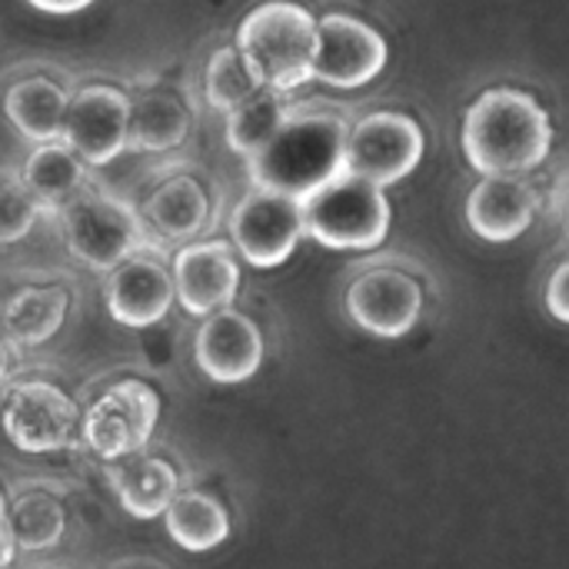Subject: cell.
<instances>
[{
	"instance_id": "4316f807",
	"label": "cell",
	"mask_w": 569,
	"mask_h": 569,
	"mask_svg": "<svg viewBox=\"0 0 569 569\" xmlns=\"http://www.w3.org/2000/svg\"><path fill=\"white\" fill-rule=\"evenodd\" d=\"M40 213L43 210L23 187L20 173L0 170V247L23 240L33 230V223L40 220Z\"/></svg>"
},
{
	"instance_id": "e0dca14e",
	"label": "cell",
	"mask_w": 569,
	"mask_h": 569,
	"mask_svg": "<svg viewBox=\"0 0 569 569\" xmlns=\"http://www.w3.org/2000/svg\"><path fill=\"white\" fill-rule=\"evenodd\" d=\"M540 197L523 177H483L467 200V223L490 243L517 240L530 230Z\"/></svg>"
},
{
	"instance_id": "52a82bcc",
	"label": "cell",
	"mask_w": 569,
	"mask_h": 569,
	"mask_svg": "<svg viewBox=\"0 0 569 569\" xmlns=\"http://www.w3.org/2000/svg\"><path fill=\"white\" fill-rule=\"evenodd\" d=\"M3 437L23 453H57L80 433L77 403L47 380H20L0 400Z\"/></svg>"
},
{
	"instance_id": "ba28073f",
	"label": "cell",
	"mask_w": 569,
	"mask_h": 569,
	"mask_svg": "<svg viewBox=\"0 0 569 569\" xmlns=\"http://www.w3.org/2000/svg\"><path fill=\"white\" fill-rule=\"evenodd\" d=\"M423 157V133L407 113H367L347 130L343 170L377 187H390L417 170Z\"/></svg>"
},
{
	"instance_id": "4fadbf2b",
	"label": "cell",
	"mask_w": 569,
	"mask_h": 569,
	"mask_svg": "<svg viewBox=\"0 0 569 569\" xmlns=\"http://www.w3.org/2000/svg\"><path fill=\"white\" fill-rule=\"evenodd\" d=\"M173 300L193 317H210L227 310L240 290V267L223 240L187 243L173 257Z\"/></svg>"
},
{
	"instance_id": "83f0119b",
	"label": "cell",
	"mask_w": 569,
	"mask_h": 569,
	"mask_svg": "<svg viewBox=\"0 0 569 569\" xmlns=\"http://www.w3.org/2000/svg\"><path fill=\"white\" fill-rule=\"evenodd\" d=\"M567 280H569V267L560 263L547 283V310L557 317V323H567L569 320V303H567Z\"/></svg>"
},
{
	"instance_id": "7a4b0ae2",
	"label": "cell",
	"mask_w": 569,
	"mask_h": 569,
	"mask_svg": "<svg viewBox=\"0 0 569 569\" xmlns=\"http://www.w3.org/2000/svg\"><path fill=\"white\" fill-rule=\"evenodd\" d=\"M350 123L330 110H293L270 143L247 160L257 190L303 200L330 177L343 173V143Z\"/></svg>"
},
{
	"instance_id": "603a6c76",
	"label": "cell",
	"mask_w": 569,
	"mask_h": 569,
	"mask_svg": "<svg viewBox=\"0 0 569 569\" xmlns=\"http://www.w3.org/2000/svg\"><path fill=\"white\" fill-rule=\"evenodd\" d=\"M163 523L170 540L190 553H207L230 540V513L207 490H180L167 507Z\"/></svg>"
},
{
	"instance_id": "1f68e13d",
	"label": "cell",
	"mask_w": 569,
	"mask_h": 569,
	"mask_svg": "<svg viewBox=\"0 0 569 569\" xmlns=\"http://www.w3.org/2000/svg\"><path fill=\"white\" fill-rule=\"evenodd\" d=\"M10 370H13V343L0 333V383L10 377Z\"/></svg>"
},
{
	"instance_id": "484cf974",
	"label": "cell",
	"mask_w": 569,
	"mask_h": 569,
	"mask_svg": "<svg viewBox=\"0 0 569 569\" xmlns=\"http://www.w3.org/2000/svg\"><path fill=\"white\" fill-rule=\"evenodd\" d=\"M263 87L257 70L247 63V57L237 47H220L213 50L207 63V103L220 113L233 110L247 97H253Z\"/></svg>"
},
{
	"instance_id": "d4e9b609",
	"label": "cell",
	"mask_w": 569,
	"mask_h": 569,
	"mask_svg": "<svg viewBox=\"0 0 569 569\" xmlns=\"http://www.w3.org/2000/svg\"><path fill=\"white\" fill-rule=\"evenodd\" d=\"M13 547L23 553L53 550L67 533V510L50 490H20L7 507Z\"/></svg>"
},
{
	"instance_id": "d6986e66",
	"label": "cell",
	"mask_w": 569,
	"mask_h": 569,
	"mask_svg": "<svg viewBox=\"0 0 569 569\" xmlns=\"http://www.w3.org/2000/svg\"><path fill=\"white\" fill-rule=\"evenodd\" d=\"M20 180L43 213H57L90 187V167L67 143L53 140V143H37L30 150Z\"/></svg>"
},
{
	"instance_id": "9a60e30c",
	"label": "cell",
	"mask_w": 569,
	"mask_h": 569,
	"mask_svg": "<svg viewBox=\"0 0 569 569\" xmlns=\"http://www.w3.org/2000/svg\"><path fill=\"white\" fill-rule=\"evenodd\" d=\"M173 307V280L170 270L147 250L120 267L110 270L107 277V310L117 323L130 330H147L167 320Z\"/></svg>"
},
{
	"instance_id": "8992f818",
	"label": "cell",
	"mask_w": 569,
	"mask_h": 569,
	"mask_svg": "<svg viewBox=\"0 0 569 569\" xmlns=\"http://www.w3.org/2000/svg\"><path fill=\"white\" fill-rule=\"evenodd\" d=\"M160 420V397L153 387L140 380H120L110 383L83 413L80 437L90 447L93 457L113 463L123 457H137Z\"/></svg>"
},
{
	"instance_id": "277c9868",
	"label": "cell",
	"mask_w": 569,
	"mask_h": 569,
	"mask_svg": "<svg viewBox=\"0 0 569 569\" xmlns=\"http://www.w3.org/2000/svg\"><path fill=\"white\" fill-rule=\"evenodd\" d=\"M303 233L330 250H373L390 233V200L383 187L337 173L300 200Z\"/></svg>"
},
{
	"instance_id": "5bb4252c",
	"label": "cell",
	"mask_w": 569,
	"mask_h": 569,
	"mask_svg": "<svg viewBox=\"0 0 569 569\" xmlns=\"http://www.w3.org/2000/svg\"><path fill=\"white\" fill-rule=\"evenodd\" d=\"M193 353L197 367L213 383H243L263 363V337L247 313L227 307L203 317L193 340Z\"/></svg>"
},
{
	"instance_id": "f546056e",
	"label": "cell",
	"mask_w": 569,
	"mask_h": 569,
	"mask_svg": "<svg viewBox=\"0 0 569 569\" xmlns=\"http://www.w3.org/2000/svg\"><path fill=\"white\" fill-rule=\"evenodd\" d=\"M17 557V547H13V537H10V527H7V500L0 493V569H7Z\"/></svg>"
},
{
	"instance_id": "6da1fadb",
	"label": "cell",
	"mask_w": 569,
	"mask_h": 569,
	"mask_svg": "<svg viewBox=\"0 0 569 569\" xmlns=\"http://www.w3.org/2000/svg\"><path fill=\"white\" fill-rule=\"evenodd\" d=\"M553 143L547 110L520 90H487L463 117V153L483 177H523Z\"/></svg>"
},
{
	"instance_id": "2e32d148",
	"label": "cell",
	"mask_w": 569,
	"mask_h": 569,
	"mask_svg": "<svg viewBox=\"0 0 569 569\" xmlns=\"http://www.w3.org/2000/svg\"><path fill=\"white\" fill-rule=\"evenodd\" d=\"M137 213H140L143 230L150 233L153 247L187 243L207 230L210 197L197 177L173 173L150 190V197L143 200V210H137Z\"/></svg>"
},
{
	"instance_id": "4dcf8cb0",
	"label": "cell",
	"mask_w": 569,
	"mask_h": 569,
	"mask_svg": "<svg viewBox=\"0 0 569 569\" xmlns=\"http://www.w3.org/2000/svg\"><path fill=\"white\" fill-rule=\"evenodd\" d=\"M27 3H33L43 13H77V10H87L93 0H27Z\"/></svg>"
},
{
	"instance_id": "44dd1931",
	"label": "cell",
	"mask_w": 569,
	"mask_h": 569,
	"mask_svg": "<svg viewBox=\"0 0 569 569\" xmlns=\"http://www.w3.org/2000/svg\"><path fill=\"white\" fill-rule=\"evenodd\" d=\"M67 313H70V293L60 283H40L7 297L0 310V327L10 343L40 347L63 327Z\"/></svg>"
},
{
	"instance_id": "f1b7e54d",
	"label": "cell",
	"mask_w": 569,
	"mask_h": 569,
	"mask_svg": "<svg viewBox=\"0 0 569 569\" xmlns=\"http://www.w3.org/2000/svg\"><path fill=\"white\" fill-rule=\"evenodd\" d=\"M143 357L153 370H167L173 363V343L163 337V343H153L147 333H143Z\"/></svg>"
},
{
	"instance_id": "5b68a950",
	"label": "cell",
	"mask_w": 569,
	"mask_h": 569,
	"mask_svg": "<svg viewBox=\"0 0 569 569\" xmlns=\"http://www.w3.org/2000/svg\"><path fill=\"white\" fill-rule=\"evenodd\" d=\"M57 220H60L67 250L83 267L100 270V273H110L113 267H120L123 260L137 253L157 250L150 233L143 230L140 213L127 200L93 183L83 193H77L67 207H60Z\"/></svg>"
},
{
	"instance_id": "cb8c5ba5",
	"label": "cell",
	"mask_w": 569,
	"mask_h": 569,
	"mask_svg": "<svg viewBox=\"0 0 569 569\" xmlns=\"http://www.w3.org/2000/svg\"><path fill=\"white\" fill-rule=\"evenodd\" d=\"M297 110V103L290 100V93H280L273 87H260L253 97H247L243 103H237L233 110H227V147L240 157H253L260 153L270 137L283 127V120Z\"/></svg>"
},
{
	"instance_id": "3957f363",
	"label": "cell",
	"mask_w": 569,
	"mask_h": 569,
	"mask_svg": "<svg viewBox=\"0 0 569 569\" xmlns=\"http://www.w3.org/2000/svg\"><path fill=\"white\" fill-rule=\"evenodd\" d=\"M233 47L247 57V63L257 70L263 87L293 93L300 83L310 80L317 17L290 0L260 3L243 17Z\"/></svg>"
},
{
	"instance_id": "7c38bea8",
	"label": "cell",
	"mask_w": 569,
	"mask_h": 569,
	"mask_svg": "<svg viewBox=\"0 0 569 569\" xmlns=\"http://www.w3.org/2000/svg\"><path fill=\"white\" fill-rule=\"evenodd\" d=\"M347 313L360 330L397 340L417 327L423 313V290L397 267H373L347 287Z\"/></svg>"
},
{
	"instance_id": "7402d4cb",
	"label": "cell",
	"mask_w": 569,
	"mask_h": 569,
	"mask_svg": "<svg viewBox=\"0 0 569 569\" xmlns=\"http://www.w3.org/2000/svg\"><path fill=\"white\" fill-rule=\"evenodd\" d=\"M67 100L70 93L57 80L23 77L3 93V113L30 143H53L63 130Z\"/></svg>"
},
{
	"instance_id": "8fae6325",
	"label": "cell",
	"mask_w": 569,
	"mask_h": 569,
	"mask_svg": "<svg viewBox=\"0 0 569 569\" xmlns=\"http://www.w3.org/2000/svg\"><path fill=\"white\" fill-rule=\"evenodd\" d=\"M60 143L87 167H107L127 150V93L110 83H90L70 93Z\"/></svg>"
},
{
	"instance_id": "ffe728a7",
	"label": "cell",
	"mask_w": 569,
	"mask_h": 569,
	"mask_svg": "<svg viewBox=\"0 0 569 569\" xmlns=\"http://www.w3.org/2000/svg\"><path fill=\"white\" fill-rule=\"evenodd\" d=\"M110 467V483L117 490L120 507L133 520H157L167 513L173 497L180 493V477L177 470L160 460V457H123L113 460Z\"/></svg>"
},
{
	"instance_id": "ac0fdd59",
	"label": "cell",
	"mask_w": 569,
	"mask_h": 569,
	"mask_svg": "<svg viewBox=\"0 0 569 569\" xmlns=\"http://www.w3.org/2000/svg\"><path fill=\"white\" fill-rule=\"evenodd\" d=\"M190 133L187 103L167 87L127 93V147L140 153H170Z\"/></svg>"
},
{
	"instance_id": "30bf717a",
	"label": "cell",
	"mask_w": 569,
	"mask_h": 569,
	"mask_svg": "<svg viewBox=\"0 0 569 569\" xmlns=\"http://www.w3.org/2000/svg\"><path fill=\"white\" fill-rule=\"evenodd\" d=\"M387 67V40L350 13H327L317 20V47L310 80L330 87H363Z\"/></svg>"
},
{
	"instance_id": "9c48e42d",
	"label": "cell",
	"mask_w": 569,
	"mask_h": 569,
	"mask_svg": "<svg viewBox=\"0 0 569 569\" xmlns=\"http://www.w3.org/2000/svg\"><path fill=\"white\" fill-rule=\"evenodd\" d=\"M230 237L250 267H280L303 237L300 200L253 187L230 213Z\"/></svg>"
}]
</instances>
